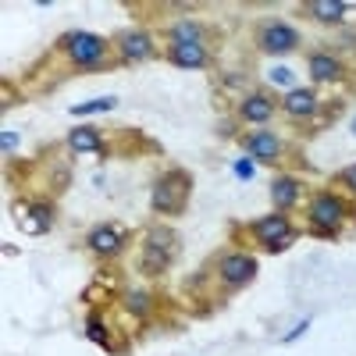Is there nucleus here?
I'll list each match as a JSON object with an SVG mask.
<instances>
[{"instance_id": "24", "label": "nucleus", "mask_w": 356, "mask_h": 356, "mask_svg": "<svg viewBox=\"0 0 356 356\" xmlns=\"http://www.w3.org/2000/svg\"><path fill=\"white\" fill-rule=\"evenodd\" d=\"M307 328H310V317H303V321L296 324V328H292L289 335H282V346H292L296 339H303V335H307Z\"/></svg>"}, {"instance_id": "8", "label": "nucleus", "mask_w": 356, "mask_h": 356, "mask_svg": "<svg viewBox=\"0 0 356 356\" xmlns=\"http://www.w3.org/2000/svg\"><path fill=\"white\" fill-rule=\"evenodd\" d=\"M15 218L22 232L29 235H43L54 225V203L50 200H33V203H15Z\"/></svg>"}, {"instance_id": "26", "label": "nucleus", "mask_w": 356, "mask_h": 356, "mask_svg": "<svg viewBox=\"0 0 356 356\" xmlns=\"http://www.w3.org/2000/svg\"><path fill=\"white\" fill-rule=\"evenodd\" d=\"M232 171H235V175H239V178H253V171H257V164H253L250 157H243V161H235V164H232Z\"/></svg>"}, {"instance_id": "16", "label": "nucleus", "mask_w": 356, "mask_h": 356, "mask_svg": "<svg viewBox=\"0 0 356 356\" xmlns=\"http://www.w3.org/2000/svg\"><path fill=\"white\" fill-rule=\"evenodd\" d=\"M300 193H303V182H300V178H292V175L271 178V200H275V207H278L282 214L289 211V207L300 203Z\"/></svg>"}, {"instance_id": "25", "label": "nucleus", "mask_w": 356, "mask_h": 356, "mask_svg": "<svg viewBox=\"0 0 356 356\" xmlns=\"http://www.w3.org/2000/svg\"><path fill=\"white\" fill-rule=\"evenodd\" d=\"M267 75H271V82H278V86H292V68H285V65L271 68Z\"/></svg>"}, {"instance_id": "11", "label": "nucleus", "mask_w": 356, "mask_h": 356, "mask_svg": "<svg viewBox=\"0 0 356 356\" xmlns=\"http://www.w3.org/2000/svg\"><path fill=\"white\" fill-rule=\"evenodd\" d=\"M118 54H122V61L129 65H139V61H150L157 54V43L150 33H139V29H129V33L118 36Z\"/></svg>"}, {"instance_id": "22", "label": "nucleus", "mask_w": 356, "mask_h": 356, "mask_svg": "<svg viewBox=\"0 0 356 356\" xmlns=\"http://www.w3.org/2000/svg\"><path fill=\"white\" fill-rule=\"evenodd\" d=\"M114 107H118V97H100V100H89V104H75L72 114L86 118V114H104V111H114Z\"/></svg>"}, {"instance_id": "23", "label": "nucleus", "mask_w": 356, "mask_h": 356, "mask_svg": "<svg viewBox=\"0 0 356 356\" xmlns=\"http://www.w3.org/2000/svg\"><path fill=\"white\" fill-rule=\"evenodd\" d=\"M335 182H339V186H346L349 193H356V164H353V168H342V171L335 175Z\"/></svg>"}, {"instance_id": "6", "label": "nucleus", "mask_w": 356, "mask_h": 356, "mask_svg": "<svg viewBox=\"0 0 356 356\" xmlns=\"http://www.w3.org/2000/svg\"><path fill=\"white\" fill-rule=\"evenodd\" d=\"M218 278L225 289H246L257 278V257L243 253V250H232L218 260Z\"/></svg>"}, {"instance_id": "10", "label": "nucleus", "mask_w": 356, "mask_h": 356, "mask_svg": "<svg viewBox=\"0 0 356 356\" xmlns=\"http://www.w3.org/2000/svg\"><path fill=\"white\" fill-rule=\"evenodd\" d=\"M243 150L250 154L253 164H278L282 161V143L275 132H267V129H257L250 136H243Z\"/></svg>"}, {"instance_id": "7", "label": "nucleus", "mask_w": 356, "mask_h": 356, "mask_svg": "<svg viewBox=\"0 0 356 356\" xmlns=\"http://www.w3.org/2000/svg\"><path fill=\"white\" fill-rule=\"evenodd\" d=\"M257 47L264 54H292L300 47V29H292L289 22H264L257 29Z\"/></svg>"}, {"instance_id": "2", "label": "nucleus", "mask_w": 356, "mask_h": 356, "mask_svg": "<svg viewBox=\"0 0 356 356\" xmlns=\"http://www.w3.org/2000/svg\"><path fill=\"white\" fill-rule=\"evenodd\" d=\"M189 193H193V175L186 168H168L150 193L154 214H182L189 203Z\"/></svg>"}, {"instance_id": "15", "label": "nucleus", "mask_w": 356, "mask_h": 356, "mask_svg": "<svg viewBox=\"0 0 356 356\" xmlns=\"http://www.w3.org/2000/svg\"><path fill=\"white\" fill-rule=\"evenodd\" d=\"M168 61L175 68H207L211 65V50L196 43H168Z\"/></svg>"}, {"instance_id": "28", "label": "nucleus", "mask_w": 356, "mask_h": 356, "mask_svg": "<svg viewBox=\"0 0 356 356\" xmlns=\"http://www.w3.org/2000/svg\"><path fill=\"white\" fill-rule=\"evenodd\" d=\"M353 136H356V118H353Z\"/></svg>"}, {"instance_id": "17", "label": "nucleus", "mask_w": 356, "mask_h": 356, "mask_svg": "<svg viewBox=\"0 0 356 356\" xmlns=\"http://www.w3.org/2000/svg\"><path fill=\"white\" fill-rule=\"evenodd\" d=\"M307 72H310V79L314 82H339L346 72H342V65H339V57H332V54H324V50H317V54H310L307 57Z\"/></svg>"}, {"instance_id": "3", "label": "nucleus", "mask_w": 356, "mask_h": 356, "mask_svg": "<svg viewBox=\"0 0 356 356\" xmlns=\"http://www.w3.org/2000/svg\"><path fill=\"white\" fill-rule=\"evenodd\" d=\"M175 257H178V235H175V228L157 225V228L146 232L143 257H139V267H143L146 275H161V271H168Z\"/></svg>"}, {"instance_id": "12", "label": "nucleus", "mask_w": 356, "mask_h": 356, "mask_svg": "<svg viewBox=\"0 0 356 356\" xmlns=\"http://www.w3.org/2000/svg\"><path fill=\"white\" fill-rule=\"evenodd\" d=\"M317 107H321V100H317L314 89H307V86H292L285 93V100H282V111L292 118V122H307V118L317 114Z\"/></svg>"}, {"instance_id": "21", "label": "nucleus", "mask_w": 356, "mask_h": 356, "mask_svg": "<svg viewBox=\"0 0 356 356\" xmlns=\"http://www.w3.org/2000/svg\"><path fill=\"white\" fill-rule=\"evenodd\" d=\"M86 339L114 353V346H111V332H107V321H104V317H97V314H93V317L86 321Z\"/></svg>"}, {"instance_id": "1", "label": "nucleus", "mask_w": 356, "mask_h": 356, "mask_svg": "<svg viewBox=\"0 0 356 356\" xmlns=\"http://www.w3.org/2000/svg\"><path fill=\"white\" fill-rule=\"evenodd\" d=\"M349 203L339 196V193H328V189H321L310 196L307 203V221H310V232L321 235V239H335L339 228L349 221Z\"/></svg>"}, {"instance_id": "14", "label": "nucleus", "mask_w": 356, "mask_h": 356, "mask_svg": "<svg viewBox=\"0 0 356 356\" xmlns=\"http://www.w3.org/2000/svg\"><path fill=\"white\" fill-rule=\"evenodd\" d=\"M68 150L72 154H107V143H104V136H100V129L97 125H75L72 132H68Z\"/></svg>"}, {"instance_id": "27", "label": "nucleus", "mask_w": 356, "mask_h": 356, "mask_svg": "<svg viewBox=\"0 0 356 356\" xmlns=\"http://www.w3.org/2000/svg\"><path fill=\"white\" fill-rule=\"evenodd\" d=\"M0 146H4V154H11V150H18V132H11V129H4V136H0Z\"/></svg>"}, {"instance_id": "5", "label": "nucleus", "mask_w": 356, "mask_h": 356, "mask_svg": "<svg viewBox=\"0 0 356 356\" xmlns=\"http://www.w3.org/2000/svg\"><path fill=\"white\" fill-rule=\"evenodd\" d=\"M250 235H253V239H257L267 253H282V250H289L292 239H296V232H292V225H289V218H285L282 211L257 218V221L250 225Z\"/></svg>"}, {"instance_id": "18", "label": "nucleus", "mask_w": 356, "mask_h": 356, "mask_svg": "<svg viewBox=\"0 0 356 356\" xmlns=\"http://www.w3.org/2000/svg\"><path fill=\"white\" fill-rule=\"evenodd\" d=\"M303 11L317 22H328V25H339V22L353 18V8L342 4V0H310V4H303Z\"/></svg>"}, {"instance_id": "19", "label": "nucleus", "mask_w": 356, "mask_h": 356, "mask_svg": "<svg viewBox=\"0 0 356 356\" xmlns=\"http://www.w3.org/2000/svg\"><path fill=\"white\" fill-rule=\"evenodd\" d=\"M171 43H196V47H207V29L193 18H182L171 25Z\"/></svg>"}, {"instance_id": "13", "label": "nucleus", "mask_w": 356, "mask_h": 356, "mask_svg": "<svg viewBox=\"0 0 356 356\" xmlns=\"http://www.w3.org/2000/svg\"><path fill=\"white\" fill-rule=\"evenodd\" d=\"M275 107H278V100L271 93H250L239 100V118L250 125H264V122H271Z\"/></svg>"}, {"instance_id": "4", "label": "nucleus", "mask_w": 356, "mask_h": 356, "mask_svg": "<svg viewBox=\"0 0 356 356\" xmlns=\"http://www.w3.org/2000/svg\"><path fill=\"white\" fill-rule=\"evenodd\" d=\"M107 40L104 36H97V33H68V36H61V50L68 54V61L72 65H79V68H97L104 57H107Z\"/></svg>"}, {"instance_id": "9", "label": "nucleus", "mask_w": 356, "mask_h": 356, "mask_svg": "<svg viewBox=\"0 0 356 356\" xmlns=\"http://www.w3.org/2000/svg\"><path fill=\"white\" fill-rule=\"evenodd\" d=\"M125 243H129V228H125V225H97L93 232L86 235V246L93 250L97 257H114V253H122Z\"/></svg>"}, {"instance_id": "20", "label": "nucleus", "mask_w": 356, "mask_h": 356, "mask_svg": "<svg viewBox=\"0 0 356 356\" xmlns=\"http://www.w3.org/2000/svg\"><path fill=\"white\" fill-rule=\"evenodd\" d=\"M154 307H157V300L150 292H143V289H132L129 296H125V310L132 314V317H139V321H146L154 314Z\"/></svg>"}]
</instances>
